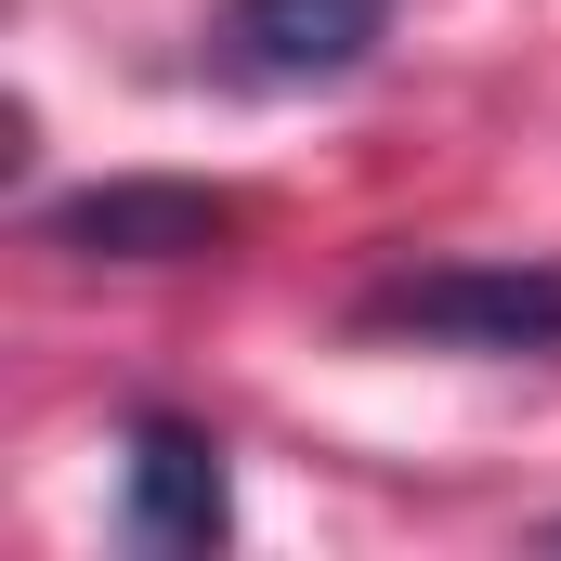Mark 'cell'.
<instances>
[{
	"mask_svg": "<svg viewBox=\"0 0 561 561\" xmlns=\"http://www.w3.org/2000/svg\"><path fill=\"white\" fill-rule=\"evenodd\" d=\"M353 327L419 353H561V262H405L353 300Z\"/></svg>",
	"mask_w": 561,
	"mask_h": 561,
	"instance_id": "cell-1",
	"label": "cell"
},
{
	"mask_svg": "<svg viewBox=\"0 0 561 561\" xmlns=\"http://www.w3.org/2000/svg\"><path fill=\"white\" fill-rule=\"evenodd\" d=\"M118 536L144 561H209L236 536V470H222V431L144 405L131 419V457H118Z\"/></svg>",
	"mask_w": 561,
	"mask_h": 561,
	"instance_id": "cell-2",
	"label": "cell"
},
{
	"mask_svg": "<svg viewBox=\"0 0 561 561\" xmlns=\"http://www.w3.org/2000/svg\"><path fill=\"white\" fill-rule=\"evenodd\" d=\"M392 39V0H222L209 66L236 92H327Z\"/></svg>",
	"mask_w": 561,
	"mask_h": 561,
	"instance_id": "cell-3",
	"label": "cell"
},
{
	"mask_svg": "<svg viewBox=\"0 0 561 561\" xmlns=\"http://www.w3.org/2000/svg\"><path fill=\"white\" fill-rule=\"evenodd\" d=\"M249 209L209 196V183H92V196H53L39 236L79 249V262H209Z\"/></svg>",
	"mask_w": 561,
	"mask_h": 561,
	"instance_id": "cell-4",
	"label": "cell"
},
{
	"mask_svg": "<svg viewBox=\"0 0 561 561\" xmlns=\"http://www.w3.org/2000/svg\"><path fill=\"white\" fill-rule=\"evenodd\" d=\"M549 549H561V523H549Z\"/></svg>",
	"mask_w": 561,
	"mask_h": 561,
	"instance_id": "cell-5",
	"label": "cell"
}]
</instances>
